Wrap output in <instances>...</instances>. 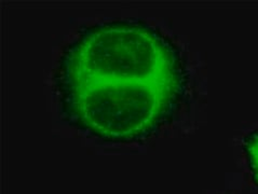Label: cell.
Returning a JSON list of instances; mask_svg holds the SVG:
<instances>
[{
    "label": "cell",
    "mask_w": 258,
    "mask_h": 194,
    "mask_svg": "<svg viewBox=\"0 0 258 194\" xmlns=\"http://www.w3.org/2000/svg\"><path fill=\"white\" fill-rule=\"evenodd\" d=\"M52 81L68 125L105 143L132 144L178 117L190 73L171 37L123 19L82 26L60 51Z\"/></svg>",
    "instance_id": "6da1fadb"
},
{
    "label": "cell",
    "mask_w": 258,
    "mask_h": 194,
    "mask_svg": "<svg viewBox=\"0 0 258 194\" xmlns=\"http://www.w3.org/2000/svg\"><path fill=\"white\" fill-rule=\"evenodd\" d=\"M243 150L253 181L258 186V130L248 133L244 137Z\"/></svg>",
    "instance_id": "7a4b0ae2"
}]
</instances>
